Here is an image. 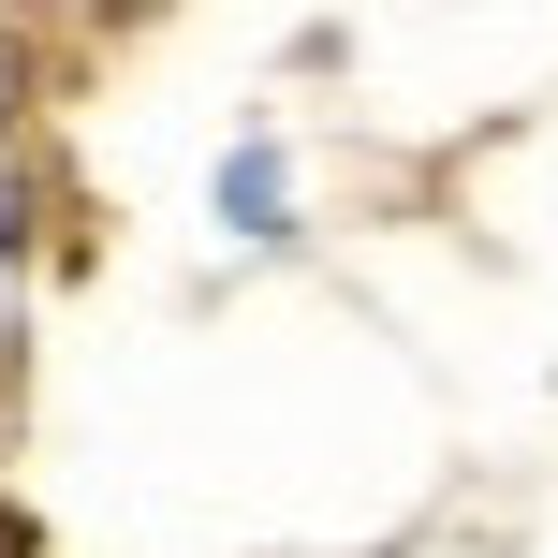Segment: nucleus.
Masks as SVG:
<instances>
[{
	"mask_svg": "<svg viewBox=\"0 0 558 558\" xmlns=\"http://www.w3.org/2000/svg\"><path fill=\"white\" fill-rule=\"evenodd\" d=\"M15 104H29V59H15V45H0V118H15Z\"/></svg>",
	"mask_w": 558,
	"mask_h": 558,
	"instance_id": "2",
	"label": "nucleus"
},
{
	"mask_svg": "<svg viewBox=\"0 0 558 558\" xmlns=\"http://www.w3.org/2000/svg\"><path fill=\"white\" fill-rule=\"evenodd\" d=\"M221 206H235V235H279V147H235V162H221Z\"/></svg>",
	"mask_w": 558,
	"mask_h": 558,
	"instance_id": "1",
	"label": "nucleus"
}]
</instances>
